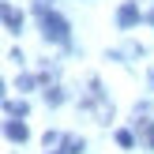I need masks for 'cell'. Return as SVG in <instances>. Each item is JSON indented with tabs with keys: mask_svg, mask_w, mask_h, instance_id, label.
<instances>
[{
	"mask_svg": "<svg viewBox=\"0 0 154 154\" xmlns=\"http://www.w3.org/2000/svg\"><path fill=\"white\" fill-rule=\"evenodd\" d=\"M38 15H42V30H45V38H53V42L64 45V42H68V23L60 19L57 11H49L45 4H38Z\"/></svg>",
	"mask_w": 154,
	"mask_h": 154,
	"instance_id": "obj_1",
	"label": "cell"
},
{
	"mask_svg": "<svg viewBox=\"0 0 154 154\" xmlns=\"http://www.w3.org/2000/svg\"><path fill=\"white\" fill-rule=\"evenodd\" d=\"M83 109H90V113H94L98 120H109V117H113V105H109V102L102 98L98 83H90V94H87V102H83Z\"/></svg>",
	"mask_w": 154,
	"mask_h": 154,
	"instance_id": "obj_2",
	"label": "cell"
},
{
	"mask_svg": "<svg viewBox=\"0 0 154 154\" xmlns=\"http://www.w3.org/2000/svg\"><path fill=\"white\" fill-rule=\"evenodd\" d=\"M4 26L19 34V30H23V11H15L11 4H4Z\"/></svg>",
	"mask_w": 154,
	"mask_h": 154,
	"instance_id": "obj_3",
	"label": "cell"
},
{
	"mask_svg": "<svg viewBox=\"0 0 154 154\" xmlns=\"http://www.w3.org/2000/svg\"><path fill=\"white\" fill-rule=\"evenodd\" d=\"M135 19H139V8H135V4H124V8L117 11V23H120V26H132Z\"/></svg>",
	"mask_w": 154,
	"mask_h": 154,
	"instance_id": "obj_4",
	"label": "cell"
},
{
	"mask_svg": "<svg viewBox=\"0 0 154 154\" xmlns=\"http://www.w3.org/2000/svg\"><path fill=\"white\" fill-rule=\"evenodd\" d=\"M139 139L147 150H154V120H139Z\"/></svg>",
	"mask_w": 154,
	"mask_h": 154,
	"instance_id": "obj_5",
	"label": "cell"
},
{
	"mask_svg": "<svg viewBox=\"0 0 154 154\" xmlns=\"http://www.w3.org/2000/svg\"><path fill=\"white\" fill-rule=\"evenodd\" d=\"M8 139L23 143V139H26V124H19V120H8Z\"/></svg>",
	"mask_w": 154,
	"mask_h": 154,
	"instance_id": "obj_6",
	"label": "cell"
},
{
	"mask_svg": "<svg viewBox=\"0 0 154 154\" xmlns=\"http://www.w3.org/2000/svg\"><path fill=\"white\" fill-rule=\"evenodd\" d=\"M4 113H8L11 120H15V117H26V102H8V105H4Z\"/></svg>",
	"mask_w": 154,
	"mask_h": 154,
	"instance_id": "obj_7",
	"label": "cell"
},
{
	"mask_svg": "<svg viewBox=\"0 0 154 154\" xmlns=\"http://www.w3.org/2000/svg\"><path fill=\"white\" fill-rule=\"evenodd\" d=\"M64 139H68V135H60V132H45V150L53 154V147H60Z\"/></svg>",
	"mask_w": 154,
	"mask_h": 154,
	"instance_id": "obj_8",
	"label": "cell"
},
{
	"mask_svg": "<svg viewBox=\"0 0 154 154\" xmlns=\"http://www.w3.org/2000/svg\"><path fill=\"white\" fill-rule=\"evenodd\" d=\"M79 150H83V139L68 135V139H64V150H60V154H79Z\"/></svg>",
	"mask_w": 154,
	"mask_h": 154,
	"instance_id": "obj_9",
	"label": "cell"
},
{
	"mask_svg": "<svg viewBox=\"0 0 154 154\" xmlns=\"http://www.w3.org/2000/svg\"><path fill=\"white\" fill-rule=\"evenodd\" d=\"M45 98H49L53 105H60V102H64V90H60V87H53V90H45Z\"/></svg>",
	"mask_w": 154,
	"mask_h": 154,
	"instance_id": "obj_10",
	"label": "cell"
},
{
	"mask_svg": "<svg viewBox=\"0 0 154 154\" xmlns=\"http://www.w3.org/2000/svg\"><path fill=\"white\" fill-rule=\"evenodd\" d=\"M117 143H120V147H132L135 135H132V132H117Z\"/></svg>",
	"mask_w": 154,
	"mask_h": 154,
	"instance_id": "obj_11",
	"label": "cell"
},
{
	"mask_svg": "<svg viewBox=\"0 0 154 154\" xmlns=\"http://www.w3.org/2000/svg\"><path fill=\"white\" fill-rule=\"evenodd\" d=\"M150 87H154V75H150Z\"/></svg>",
	"mask_w": 154,
	"mask_h": 154,
	"instance_id": "obj_12",
	"label": "cell"
},
{
	"mask_svg": "<svg viewBox=\"0 0 154 154\" xmlns=\"http://www.w3.org/2000/svg\"><path fill=\"white\" fill-rule=\"evenodd\" d=\"M53 154H57V150H53Z\"/></svg>",
	"mask_w": 154,
	"mask_h": 154,
	"instance_id": "obj_13",
	"label": "cell"
}]
</instances>
